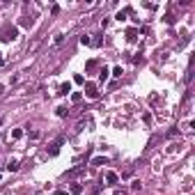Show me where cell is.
<instances>
[{"label": "cell", "mask_w": 195, "mask_h": 195, "mask_svg": "<svg viewBox=\"0 0 195 195\" xmlns=\"http://www.w3.org/2000/svg\"><path fill=\"white\" fill-rule=\"evenodd\" d=\"M16 37H19V28H16V26H7L5 30L0 32V39H2V41H14Z\"/></svg>", "instance_id": "1"}, {"label": "cell", "mask_w": 195, "mask_h": 195, "mask_svg": "<svg viewBox=\"0 0 195 195\" xmlns=\"http://www.w3.org/2000/svg\"><path fill=\"white\" fill-rule=\"evenodd\" d=\"M101 179L106 181L108 186H117V184H119V175H117V172H106Z\"/></svg>", "instance_id": "2"}, {"label": "cell", "mask_w": 195, "mask_h": 195, "mask_svg": "<svg viewBox=\"0 0 195 195\" xmlns=\"http://www.w3.org/2000/svg\"><path fill=\"white\" fill-rule=\"evenodd\" d=\"M62 142H64V138H57V140H53V142L48 145V147H51V149H48V154H51V156H57V154H60V147H62Z\"/></svg>", "instance_id": "3"}, {"label": "cell", "mask_w": 195, "mask_h": 195, "mask_svg": "<svg viewBox=\"0 0 195 195\" xmlns=\"http://www.w3.org/2000/svg\"><path fill=\"white\" fill-rule=\"evenodd\" d=\"M85 97H90V99H97L99 97V90H97L94 83H85Z\"/></svg>", "instance_id": "4"}, {"label": "cell", "mask_w": 195, "mask_h": 195, "mask_svg": "<svg viewBox=\"0 0 195 195\" xmlns=\"http://www.w3.org/2000/svg\"><path fill=\"white\" fill-rule=\"evenodd\" d=\"M83 172H85V165H78V168L69 170V172H67L64 177H69V179H71V177H78V175H83Z\"/></svg>", "instance_id": "5"}, {"label": "cell", "mask_w": 195, "mask_h": 195, "mask_svg": "<svg viewBox=\"0 0 195 195\" xmlns=\"http://www.w3.org/2000/svg\"><path fill=\"white\" fill-rule=\"evenodd\" d=\"M69 190H71V195H80L85 188H83V184H78V181H76V184H71V186H69Z\"/></svg>", "instance_id": "6"}, {"label": "cell", "mask_w": 195, "mask_h": 195, "mask_svg": "<svg viewBox=\"0 0 195 195\" xmlns=\"http://www.w3.org/2000/svg\"><path fill=\"white\" fill-rule=\"evenodd\" d=\"M69 92H71V83H62V85H60V92H57V94H62V97H67Z\"/></svg>", "instance_id": "7"}, {"label": "cell", "mask_w": 195, "mask_h": 195, "mask_svg": "<svg viewBox=\"0 0 195 195\" xmlns=\"http://www.w3.org/2000/svg\"><path fill=\"white\" fill-rule=\"evenodd\" d=\"M126 39L128 41H135V39H138V30H135V28H128V30H126Z\"/></svg>", "instance_id": "8"}, {"label": "cell", "mask_w": 195, "mask_h": 195, "mask_svg": "<svg viewBox=\"0 0 195 195\" xmlns=\"http://www.w3.org/2000/svg\"><path fill=\"white\" fill-rule=\"evenodd\" d=\"M92 165H108V159H106V156H94Z\"/></svg>", "instance_id": "9"}, {"label": "cell", "mask_w": 195, "mask_h": 195, "mask_svg": "<svg viewBox=\"0 0 195 195\" xmlns=\"http://www.w3.org/2000/svg\"><path fill=\"white\" fill-rule=\"evenodd\" d=\"M5 168L9 170V172H19V168H21V165H19V161H9V163H7Z\"/></svg>", "instance_id": "10"}, {"label": "cell", "mask_w": 195, "mask_h": 195, "mask_svg": "<svg viewBox=\"0 0 195 195\" xmlns=\"http://www.w3.org/2000/svg\"><path fill=\"white\" fill-rule=\"evenodd\" d=\"M108 76H110V71H108V69L103 67L101 71H99V83H106V80H108Z\"/></svg>", "instance_id": "11"}, {"label": "cell", "mask_w": 195, "mask_h": 195, "mask_svg": "<svg viewBox=\"0 0 195 195\" xmlns=\"http://www.w3.org/2000/svg\"><path fill=\"white\" fill-rule=\"evenodd\" d=\"M55 110H57V117H67V115H69V108L67 106H57Z\"/></svg>", "instance_id": "12"}, {"label": "cell", "mask_w": 195, "mask_h": 195, "mask_svg": "<svg viewBox=\"0 0 195 195\" xmlns=\"http://www.w3.org/2000/svg\"><path fill=\"white\" fill-rule=\"evenodd\" d=\"M80 44H83V46H90V44H92L90 35H80Z\"/></svg>", "instance_id": "13"}, {"label": "cell", "mask_w": 195, "mask_h": 195, "mask_svg": "<svg viewBox=\"0 0 195 195\" xmlns=\"http://www.w3.org/2000/svg\"><path fill=\"white\" fill-rule=\"evenodd\" d=\"M140 188H142L140 179H133V181H131V190H140Z\"/></svg>", "instance_id": "14"}, {"label": "cell", "mask_w": 195, "mask_h": 195, "mask_svg": "<svg viewBox=\"0 0 195 195\" xmlns=\"http://www.w3.org/2000/svg\"><path fill=\"white\" fill-rule=\"evenodd\" d=\"M80 99H83V92H74V94H71V101H74V103H78Z\"/></svg>", "instance_id": "15"}, {"label": "cell", "mask_w": 195, "mask_h": 195, "mask_svg": "<svg viewBox=\"0 0 195 195\" xmlns=\"http://www.w3.org/2000/svg\"><path fill=\"white\" fill-rule=\"evenodd\" d=\"M21 135H23V131H21V128H14V131H12V138H14V140H19Z\"/></svg>", "instance_id": "16"}, {"label": "cell", "mask_w": 195, "mask_h": 195, "mask_svg": "<svg viewBox=\"0 0 195 195\" xmlns=\"http://www.w3.org/2000/svg\"><path fill=\"white\" fill-rule=\"evenodd\" d=\"M94 67H97V60H90V62H87V64H85V69H87V71H92V69H94Z\"/></svg>", "instance_id": "17"}, {"label": "cell", "mask_w": 195, "mask_h": 195, "mask_svg": "<svg viewBox=\"0 0 195 195\" xmlns=\"http://www.w3.org/2000/svg\"><path fill=\"white\" fill-rule=\"evenodd\" d=\"M74 83H76V85H85V78H83V76H80V74H78V76H76V78H74Z\"/></svg>", "instance_id": "18"}, {"label": "cell", "mask_w": 195, "mask_h": 195, "mask_svg": "<svg viewBox=\"0 0 195 195\" xmlns=\"http://www.w3.org/2000/svg\"><path fill=\"white\" fill-rule=\"evenodd\" d=\"M122 74H124V71H122V67H115V69H113V76H115V78H119Z\"/></svg>", "instance_id": "19"}, {"label": "cell", "mask_w": 195, "mask_h": 195, "mask_svg": "<svg viewBox=\"0 0 195 195\" xmlns=\"http://www.w3.org/2000/svg\"><path fill=\"white\" fill-rule=\"evenodd\" d=\"M21 26H32V19H28V16H23V19H21Z\"/></svg>", "instance_id": "20"}, {"label": "cell", "mask_w": 195, "mask_h": 195, "mask_svg": "<svg viewBox=\"0 0 195 195\" xmlns=\"http://www.w3.org/2000/svg\"><path fill=\"white\" fill-rule=\"evenodd\" d=\"M177 133H179V128H170V131H168V138H175Z\"/></svg>", "instance_id": "21"}, {"label": "cell", "mask_w": 195, "mask_h": 195, "mask_svg": "<svg viewBox=\"0 0 195 195\" xmlns=\"http://www.w3.org/2000/svg\"><path fill=\"white\" fill-rule=\"evenodd\" d=\"M101 37H103V35H97V39H94V41H92L94 46H101V41H103V39H101Z\"/></svg>", "instance_id": "22"}, {"label": "cell", "mask_w": 195, "mask_h": 195, "mask_svg": "<svg viewBox=\"0 0 195 195\" xmlns=\"http://www.w3.org/2000/svg\"><path fill=\"white\" fill-rule=\"evenodd\" d=\"M51 14H53V16H55V14H60V7H57V5H53V7H51Z\"/></svg>", "instance_id": "23"}, {"label": "cell", "mask_w": 195, "mask_h": 195, "mask_svg": "<svg viewBox=\"0 0 195 195\" xmlns=\"http://www.w3.org/2000/svg\"><path fill=\"white\" fill-rule=\"evenodd\" d=\"M62 41H64V37H62V35H57V37H55V46H60Z\"/></svg>", "instance_id": "24"}, {"label": "cell", "mask_w": 195, "mask_h": 195, "mask_svg": "<svg viewBox=\"0 0 195 195\" xmlns=\"http://www.w3.org/2000/svg\"><path fill=\"white\" fill-rule=\"evenodd\" d=\"M113 195H126V190H124V188H117V190H115Z\"/></svg>", "instance_id": "25"}, {"label": "cell", "mask_w": 195, "mask_h": 195, "mask_svg": "<svg viewBox=\"0 0 195 195\" xmlns=\"http://www.w3.org/2000/svg\"><path fill=\"white\" fill-rule=\"evenodd\" d=\"M53 195H67V190H62V188H57V190H55V193H53Z\"/></svg>", "instance_id": "26"}, {"label": "cell", "mask_w": 195, "mask_h": 195, "mask_svg": "<svg viewBox=\"0 0 195 195\" xmlns=\"http://www.w3.org/2000/svg\"><path fill=\"white\" fill-rule=\"evenodd\" d=\"M0 57H2V55H0Z\"/></svg>", "instance_id": "27"}]
</instances>
